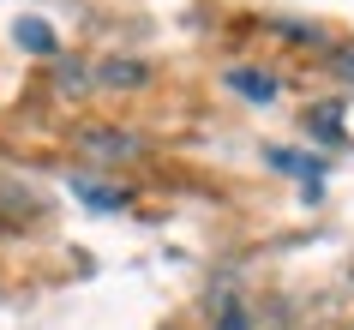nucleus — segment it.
Returning a JSON list of instances; mask_svg holds the SVG:
<instances>
[{
	"instance_id": "nucleus-3",
	"label": "nucleus",
	"mask_w": 354,
	"mask_h": 330,
	"mask_svg": "<svg viewBox=\"0 0 354 330\" xmlns=\"http://www.w3.org/2000/svg\"><path fill=\"white\" fill-rule=\"evenodd\" d=\"M19 42H24V48H42V55L55 48V37H48L42 24H19Z\"/></svg>"
},
{
	"instance_id": "nucleus-2",
	"label": "nucleus",
	"mask_w": 354,
	"mask_h": 330,
	"mask_svg": "<svg viewBox=\"0 0 354 330\" xmlns=\"http://www.w3.org/2000/svg\"><path fill=\"white\" fill-rule=\"evenodd\" d=\"M228 84L246 91L252 102H270V96H277V78H264V73H228Z\"/></svg>"
},
{
	"instance_id": "nucleus-4",
	"label": "nucleus",
	"mask_w": 354,
	"mask_h": 330,
	"mask_svg": "<svg viewBox=\"0 0 354 330\" xmlns=\"http://www.w3.org/2000/svg\"><path fill=\"white\" fill-rule=\"evenodd\" d=\"M78 192H84L96 210H114V204H120V192H109V186H78Z\"/></svg>"
},
{
	"instance_id": "nucleus-1",
	"label": "nucleus",
	"mask_w": 354,
	"mask_h": 330,
	"mask_svg": "<svg viewBox=\"0 0 354 330\" xmlns=\"http://www.w3.org/2000/svg\"><path fill=\"white\" fill-rule=\"evenodd\" d=\"M78 150H91L96 163H120V156H132V150H138V138H127V132H84V138H78Z\"/></svg>"
}]
</instances>
